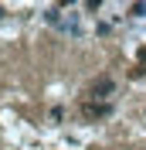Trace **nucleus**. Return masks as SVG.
<instances>
[{
	"mask_svg": "<svg viewBox=\"0 0 146 150\" xmlns=\"http://www.w3.org/2000/svg\"><path fill=\"white\" fill-rule=\"evenodd\" d=\"M112 89H116V82H112L109 75H102V79H95V82L85 89V99H92V103H109Z\"/></svg>",
	"mask_w": 146,
	"mask_h": 150,
	"instance_id": "obj_1",
	"label": "nucleus"
},
{
	"mask_svg": "<svg viewBox=\"0 0 146 150\" xmlns=\"http://www.w3.org/2000/svg\"><path fill=\"white\" fill-rule=\"evenodd\" d=\"M112 106L109 103H92V99H82V116L85 120H102V116H109Z\"/></svg>",
	"mask_w": 146,
	"mask_h": 150,
	"instance_id": "obj_2",
	"label": "nucleus"
}]
</instances>
